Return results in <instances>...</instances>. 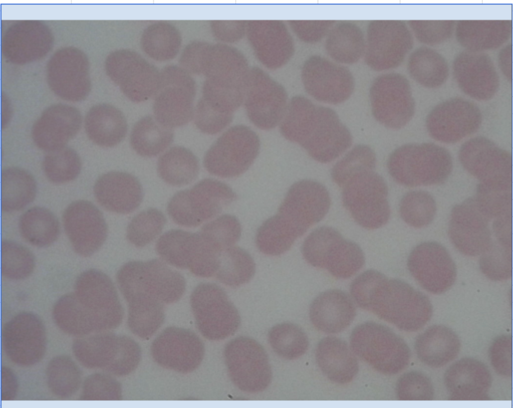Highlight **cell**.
<instances>
[{
  "label": "cell",
  "instance_id": "1",
  "mask_svg": "<svg viewBox=\"0 0 513 408\" xmlns=\"http://www.w3.org/2000/svg\"><path fill=\"white\" fill-rule=\"evenodd\" d=\"M387 168L399 184L411 187L429 185L447 179L452 171V160L447 150L436 144H407L392 152Z\"/></svg>",
  "mask_w": 513,
  "mask_h": 408
},
{
  "label": "cell",
  "instance_id": "2",
  "mask_svg": "<svg viewBox=\"0 0 513 408\" xmlns=\"http://www.w3.org/2000/svg\"><path fill=\"white\" fill-rule=\"evenodd\" d=\"M116 280L128 301L138 296H146L158 301L173 302L181 297L186 286L181 274L157 259L130 261L118 270Z\"/></svg>",
  "mask_w": 513,
  "mask_h": 408
},
{
  "label": "cell",
  "instance_id": "3",
  "mask_svg": "<svg viewBox=\"0 0 513 408\" xmlns=\"http://www.w3.org/2000/svg\"><path fill=\"white\" fill-rule=\"evenodd\" d=\"M236 198L235 193L228 185L206 178L191 189L176 193L169 200L167 210L175 223L194 227L216 217Z\"/></svg>",
  "mask_w": 513,
  "mask_h": 408
},
{
  "label": "cell",
  "instance_id": "4",
  "mask_svg": "<svg viewBox=\"0 0 513 408\" xmlns=\"http://www.w3.org/2000/svg\"><path fill=\"white\" fill-rule=\"evenodd\" d=\"M342 187L343 205L360 226L374 229L388 222V187L381 176L373 170L362 171L350 177Z\"/></svg>",
  "mask_w": 513,
  "mask_h": 408
},
{
  "label": "cell",
  "instance_id": "5",
  "mask_svg": "<svg viewBox=\"0 0 513 408\" xmlns=\"http://www.w3.org/2000/svg\"><path fill=\"white\" fill-rule=\"evenodd\" d=\"M260 148V139L252 129L236 125L223 133L208 149L204 166L209 173L220 177H236L251 165Z\"/></svg>",
  "mask_w": 513,
  "mask_h": 408
},
{
  "label": "cell",
  "instance_id": "6",
  "mask_svg": "<svg viewBox=\"0 0 513 408\" xmlns=\"http://www.w3.org/2000/svg\"><path fill=\"white\" fill-rule=\"evenodd\" d=\"M352 350L382 373L391 374L405 365L408 350L403 341L387 328L374 323L358 326L351 335Z\"/></svg>",
  "mask_w": 513,
  "mask_h": 408
},
{
  "label": "cell",
  "instance_id": "7",
  "mask_svg": "<svg viewBox=\"0 0 513 408\" xmlns=\"http://www.w3.org/2000/svg\"><path fill=\"white\" fill-rule=\"evenodd\" d=\"M352 142L349 130L335 111L317 106L302 132L299 144L313 159L327 163L342 154Z\"/></svg>",
  "mask_w": 513,
  "mask_h": 408
},
{
  "label": "cell",
  "instance_id": "8",
  "mask_svg": "<svg viewBox=\"0 0 513 408\" xmlns=\"http://www.w3.org/2000/svg\"><path fill=\"white\" fill-rule=\"evenodd\" d=\"M224 357L233 382L239 389L255 392L269 384L272 373L268 356L255 340L239 337L226 345Z\"/></svg>",
  "mask_w": 513,
  "mask_h": 408
},
{
  "label": "cell",
  "instance_id": "9",
  "mask_svg": "<svg viewBox=\"0 0 513 408\" xmlns=\"http://www.w3.org/2000/svg\"><path fill=\"white\" fill-rule=\"evenodd\" d=\"M463 167L472 175L488 185L511 186V155L483 137L464 143L459 151Z\"/></svg>",
  "mask_w": 513,
  "mask_h": 408
},
{
  "label": "cell",
  "instance_id": "10",
  "mask_svg": "<svg viewBox=\"0 0 513 408\" xmlns=\"http://www.w3.org/2000/svg\"><path fill=\"white\" fill-rule=\"evenodd\" d=\"M402 329H406L409 317L430 315L431 304L427 297L406 282L388 280L372 300L368 309Z\"/></svg>",
  "mask_w": 513,
  "mask_h": 408
},
{
  "label": "cell",
  "instance_id": "11",
  "mask_svg": "<svg viewBox=\"0 0 513 408\" xmlns=\"http://www.w3.org/2000/svg\"><path fill=\"white\" fill-rule=\"evenodd\" d=\"M330 203L329 192L323 184L304 179L290 187L278 214L289 222L301 236L325 216Z\"/></svg>",
  "mask_w": 513,
  "mask_h": 408
},
{
  "label": "cell",
  "instance_id": "12",
  "mask_svg": "<svg viewBox=\"0 0 513 408\" xmlns=\"http://www.w3.org/2000/svg\"><path fill=\"white\" fill-rule=\"evenodd\" d=\"M407 266L409 272L426 291L440 294L454 284L455 265L447 250L435 242L421 243L410 253Z\"/></svg>",
  "mask_w": 513,
  "mask_h": 408
},
{
  "label": "cell",
  "instance_id": "13",
  "mask_svg": "<svg viewBox=\"0 0 513 408\" xmlns=\"http://www.w3.org/2000/svg\"><path fill=\"white\" fill-rule=\"evenodd\" d=\"M489 220L480 210L474 197L452 209L448 235L455 248L468 256L481 255L492 241Z\"/></svg>",
  "mask_w": 513,
  "mask_h": 408
},
{
  "label": "cell",
  "instance_id": "14",
  "mask_svg": "<svg viewBox=\"0 0 513 408\" xmlns=\"http://www.w3.org/2000/svg\"><path fill=\"white\" fill-rule=\"evenodd\" d=\"M66 233L74 251L88 257L96 252L107 236V226L101 211L92 202L79 200L66 209L63 216Z\"/></svg>",
  "mask_w": 513,
  "mask_h": 408
},
{
  "label": "cell",
  "instance_id": "15",
  "mask_svg": "<svg viewBox=\"0 0 513 408\" xmlns=\"http://www.w3.org/2000/svg\"><path fill=\"white\" fill-rule=\"evenodd\" d=\"M191 301L194 311L205 316L208 337L221 339L231 335L239 324L238 312L224 291L215 284L202 283L193 291Z\"/></svg>",
  "mask_w": 513,
  "mask_h": 408
},
{
  "label": "cell",
  "instance_id": "16",
  "mask_svg": "<svg viewBox=\"0 0 513 408\" xmlns=\"http://www.w3.org/2000/svg\"><path fill=\"white\" fill-rule=\"evenodd\" d=\"M481 122L477 107L465 101L453 100L435 108L427 118L426 127L435 139L452 143L475 132Z\"/></svg>",
  "mask_w": 513,
  "mask_h": 408
},
{
  "label": "cell",
  "instance_id": "17",
  "mask_svg": "<svg viewBox=\"0 0 513 408\" xmlns=\"http://www.w3.org/2000/svg\"><path fill=\"white\" fill-rule=\"evenodd\" d=\"M82 120L81 114L74 107L53 105L34 124L33 141L39 148L48 152L64 147L79 132Z\"/></svg>",
  "mask_w": 513,
  "mask_h": 408
},
{
  "label": "cell",
  "instance_id": "18",
  "mask_svg": "<svg viewBox=\"0 0 513 408\" xmlns=\"http://www.w3.org/2000/svg\"><path fill=\"white\" fill-rule=\"evenodd\" d=\"M97 201L106 210L121 214L135 211L143 199L138 179L124 172L111 171L100 176L94 186Z\"/></svg>",
  "mask_w": 513,
  "mask_h": 408
},
{
  "label": "cell",
  "instance_id": "19",
  "mask_svg": "<svg viewBox=\"0 0 513 408\" xmlns=\"http://www.w3.org/2000/svg\"><path fill=\"white\" fill-rule=\"evenodd\" d=\"M355 315L352 300L347 294L338 289L322 292L313 301L310 308L312 322L326 333H338L346 329Z\"/></svg>",
  "mask_w": 513,
  "mask_h": 408
},
{
  "label": "cell",
  "instance_id": "20",
  "mask_svg": "<svg viewBox=\"0 0 513 408\" xmlns=\"http://www.w3.org/2000/svg\"><path fill=\"white\" fill-rule=\"evenodd\" d=\"M89 138L103 147H113L120 143L127 132V124L123 113L115 107L100 104L92 107L85 120Z\"/></svg>",
  "mask_w": 513,
  "mask_h": 408
},
{
  "label": "cell",
  "instance_id": "21",
  "mask_svg": "<svg viewBox=\"0 0 513 408\" xmlns=\"http://www.w3.org/2000/svg\"><path fill=\"white\" fill-rule=\"evenodd\" d=\"M385 85L382 84L383 87L380 86L379 88L374 85L372 88L370 96L372 113L375 119L386 127L400 129L411 119L414 104L407 94L392 92L388 83Z\"/></svg>",
  "mask_w": 513,
  "mask_h": 408
},
{
  "label": "cell",
  "instance_id": "22",
  "mask_svg": "<svg viewBox=\"0 0 513 408\" xmlns=\"http://www.w3.org/2000/svg\"><path fill=\"white\" fill-rule=\"evenodd\" d=\"M318 364L322 372L338 383L351 381L358 371L357 359L342 340L334 337L322 339L316 350Z\"/></svg>",
  "mask_w": 513,
  "mask_h": 408
},
{
  "label": "cell",
  "instance_id": "23",
  "mask_svg": "<svg viewBox=\"0 0 513 408\" xmlns=\"http://www.w3.org/2000/svg\"><path fill=\"white\" fill-rule=\"evenodd\" d=\"M1 207L5 212L23 209L35 199L37 184L34 177L18 167L5 168L2 172Z\"/></svg>",
  "mask_w": 513,
  "mask_h": 408
},
{
  "label": "cell",
  "instance_id": "24",
  "mask_svg": "<svg viewBox=\"0 0 513 408\" xmlns=\"http://www.w3.org/2000/svg\"><path fill=\"white\" fill-rule=\"evenodd\" d=\"M21 235L29 244L38 247H48L58 238L60 224L48 209L35 207L23 213L19 219Z\"/></svg>",
  "mask_w": 513,
  "mask_h": 408
},
{
  "label": "cell",
  "instance_id": "25",
  "mask_svg": "<svg viewBox=\"0 0 513 408\" xmlns=\"http://www.w3.org/2000/svg\"><path fill=\"white\" fill-rule=\"evenodd\" d=\"M173 140L171 128L162 125L151 116H145L138 121L132 128L130 135L132 148L138 154L144 157L158 155Z\"/></svg>",
  "mask_w": 513,
  "mask_h": 408
},
{
  "label": "cell",
  "instance_id": "26",
  "mask_svg": "<svg viewBox=\"0 0 513 408\" xmlns=\"http://www.w3.org/2000/svg\"><path fill=\"white\" fill-rule=\"evenodd\" d=\"M199 162L189 149L174 146L161 155L157 163L159 176L173 186H183L192 182L199 172Z\"/></svg>",
  "mask_w": 513,
  "mask_h": 408
},
{
  "label": "cell",
  "instance_id": "27",
  "mask_svg": "<svg viewBox=\"0 0 513 408\" xmlns=\"http://www.w3.org/2000/svg\"><path fill=\"white\" fill-rule=\"evenodd\" d=\"M299 237L291 224L277 214L262 224L258 230L255 241L260 251L277 256L287 251Z\"/></svg>",
  "mask_w": 513,
  "mask_h": 408
},
{
  "label": "cell",
  "instance_id": "28",
  "mask_svg": "<svg viewBox=\"0 0 513 408\" xmlns=\"http://www.w3.org/2000/svg\"><path fill=\"white\" fill-rule=\"evenodd\" d=\"M255 272L251 256L243 249L233 246L222 252L215 275L222 283L237 287L248 282Z\"/></svg>",
  "mask_w": 513,
  "mask_h": 408
},
{
  "label": "cell",
  "instance_id": "29",
  "mask_svg": "<svg viewBox=\"0 0 513 408\" xmlns=\"http://www.w3.org/2000/svg\"><path fill=\"white\" fill-rule=\"evenodd\" d=\"M192 94L188 92H165L154 104L156 120L170 128L182 126L189 122L193 113Z\"/></svg>",
  "mask_w": 513,
  "mask_h": 408
},
{
  "label": "cell",
  "instance_id": "30",
  "mask_svg": "<svg viewBox=\"0 0 513 408\" xmlns=\"http://www.w3.org/2000/svg\"><path fill=\"white\" fill-rule=\"evenodd\" d=\"M319 87L321 92L317 98L325 102L338 104L346 100L353 88V80L349 71L334 63L320 59Z\"/></svg>",
  "mask_w": 513,
  "mask_h": 408
},
{
  "label": "cell",
  "instance_id": "31",
  "mask_svg": "<svg viewBox=\"0 0 513 408\" xmlns=\"http://www.w3.org/2000/svg\"><path fill=\"white\" fill-rule=\"evenodd\" d=\"M363 37L360 29L348 23L334 28L326 41L330 55L341 62L352 63L358 60L364 51Z\"/></svg>",
  "mask_w": 513,
  "mask_h": 408
},
{
  "label": "cell",
  "instance_id": "32",
  "mask_svg": "<svg viewBox=\"0 0 513 408\" xmlns=\"http://www.w3.org/2000/svg\"><path fill=\"white\" fill-rule=\"evenodd\" d=\"M194 233L172 230L163 234L156 245L158 254L168 264L188 269L192 258Z\"/></svg>",
  "mask_w": 513,
  "mask_h": 408
},
{
  "label": "cell",
  "instance_id": "33",
  "mask_svg": "<svg viewBox=\"0 0 513 408\" xmlns=\"http://www.w3.org/2000/svg\"><path fill=\"white\" fill-rule=\"evenodd\" d=\"M343 239L340 233L333 228H318L305 240L302 248L303 255L312 266L326 268L329 258Z\"/></svg>",
  "mask_w": 513,
  "mask_h": 408
},
{
  "label": "cell",
  "instance_id": "34",
  "mask_svg": "<svg viewBox=\"0 0 513 408\" xmlns=\"http://www.w3.org/2000/svg\"><path fill=\"white\" fill-rule=\"evenodd\" d=\"M43 168L48 179L55 183H64L75 179L81 169L80 158L73 149L66 146L48 152Z\"/></svg>",
  "mask_w": 513,
  "mask_h": 408
},
{
  "label": "cell",
  "instance_id": "35",
  "mask_svg": "<svg viewBox=\"0 0 513 408\" xmlns=\"http://www.w3.org/2000/svg\"><path fill=\"white\" fill-rule=\"evenodd\" d=\"M3 275L11 280L24 279L33 273L35 259L26 247L11 240H3L1 246Z\"/></svg>",
  "mask_w": 513,
  "mask_h": 408
},
{
  "label": "cell",
  "instance_id": "36",
  "mask_svg": "<svg viewBox=\"0 0 513 408\" xmlns=\"http://www.w3.org/2000/svg\"><path fill=\"white\" fill-rule=\"evenodd\" d=\"M269 341L276 353L290 359L301 356L308 346L305 333L299 327L290 323L280 324L273 327L269 332Z\"/></svg>",
  "mask_w": 513,
  "mask_h": 408
},
{
  "label": "cell",
  "instance_id": "37",
  "mask_svg": "<svg viewBox=\"0 0 513 408\" xmlns=\"http://www.w3.org/2000/svg\"><path fill=\"white\" fill-rule=\"evenodd\" d=\"M436 212L433 197L428 192L416 190L406 193L399 205V212L403 220L417 228L424 227L431 223Z\"/></svg>",
  "mask_w": 513,
  "mask_h": 408
},
{
  "label": "cell",
  "instance_id": "38",
  "mask_svg": "<svg viewBox=\"0 0 513 408\" xmlns=\"http://www.w3.org/2000/svg\"><path fill=\"white\" fill-rule=\"evenodd\" d=\"M479 268L488 279L504 281L512 274V244L495 239L481 254Z\"/></svg>",
  "mask_w": 513,
  "mask_h": 408
},
{
  "label": "cell",
  "instance_id": "39",
  "mask_svg": "<svg viewBox=\"0 0 513 408\" xmlns=\"http://www.w3.org/2000/svg\"><path fill=\"white\" fill-rule=\"evenodd\" d=\"M166 220L159 210L150 208L136 215L127 228V238L137 247H143L153 241L162 231Z\"/></svg>",
  "mask_w": 513,
  "mask_h": 408
},
{
  "label": "cell",
  "instance_id": "40",
  "mask_svg": "<svg viewBox=\"0 0 513 408\" xmlns=\"http://www.w3.org/2000/svg\"><path fill=\"white\" fill-rule=\"evenodd\" d=\"M376 158L374 151L365 145H358L334 166L333 180L342 187L352 175L366 170H374Z\"/></svg>",
  "mask_w": 513,
  "mask_h": 408
},
{
  "label": "cell",
  "instance_id": "41",
  "mask_svg": "<svg viewBox=\"0 0 513 408\" xmlns=\"http://www.w3.org/2000/svg\"><path fill=\"white\" fill-rule=\"evenodd\" d=\"M364 263V255L359 245L343 239L329 258L326 269L333 276L346 279L357 273Z\"/></svg>",
  "mask_w": 513,
  "mask_h": 408
},
{
  "label": "cell",
  "instance_id": "42",
  "mask_svg": "<svg viewBox=\"0 0 513 408\" xmlns=\"http://www.w3.org/2000/svg\"><path fill=\"white\" fill-rule=\"evenodd\" d=\"M474 197L480 210L490 220L512 213L511 187L480 183Z\"/></svg>",
  "mask_w": 513,
  "mask_h": 408
},
{
  "label": "cell",
  "instance_id": "43",
  "mask_svg": "<svg viewBox=\"0 0 513 408\" xmlns=\"http://www.w3.org/2000/svg\"><path fill=\"white\" fill-rule=\"evenodd\" d=\"M222 252L200 232L195 233L192 256L188 269L198 277H211L217 271Z\"/></svg>",
  "mask_w": 513,
  "mask_h": 408
},
{
  "label": "cell",
  "instance_id": "44",
  "mask_svg": "<svg viewBox=\"0 0 513 408\" xmlns=\"http://www.w3.org/2000/svg\"><path fill=\"white\" fill-rule=\"evenodd\" d=\"M241 230L240 223L235 217L224 215L206 224L200 232L223 251L236 243Z\"/></svg>",
  "mask_w": 513,
  "mask_h": 408
},
{
  "label": "cell",
  "instance_id": "45",
  "mask_svg": "<svg viewBox=\"0 0 513 408\" xmlns=\"http://www.w3.org/2000/svg\"><path fill=\"white\" fill-rule=\"evenodd\" d=\"M388 280L383 274L378 271H365L352 282L350 286L352 296L361 307L368 309L374 296Z\"/></svg>",
  "mask_w": 513,
  "mask_h": 408
},
{
  "label": "cell",
  "instance_id": "46",
  "mask_svg": "<svg viewBox=\"0 0 513 408\" xmlns=\"http://www.w3.org/2000/svg\"><path fill=\"white\" fill-rule=\"evenodd\" d=\"M232 119L231 114L221 112L207 102L202 101L196 107L194 122L201 132L208 134H215L226 127Z\"/></svg>",
  "mask_w": 513,
  "mask_h": 408
},
{
  "label": "cell",
  "instance_id": "47",
  "mask_svg": "<svg viewBox=\"0 0 513 408\" xmlns=\"http://www.w3.org/2000/svg\"><path fill=\"white\" fill-rule=\"evenodd\" d=\"M512 213L494 219L492 231L496 239L512 244Z\"/></svg>",
  "mask_w": 513,
  "mask_h": 408
}]
</instances>
